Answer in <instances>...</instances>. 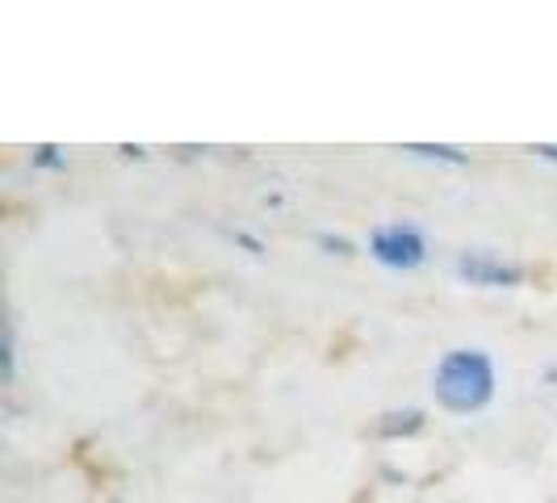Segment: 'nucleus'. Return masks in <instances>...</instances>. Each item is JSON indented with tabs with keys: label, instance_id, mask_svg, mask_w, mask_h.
Returning <instances> with one entry per match:
<instances>
[{
	"label": "nucleus",
	"instance_id": "obj_1",
	"mask_svg": "<svg viewBox=\"0 0 557 503\" xmlns=\"http://www.w3.org/2000/svg\"><path fill=\"white\" fill-rule=\"evenodd\" d=\"M436 403L453 416H474L495 398V361L482 348H453L432 378Z\"/></svg>",
	"mask_w": 557,
	"mask_h": 503
},
{
	"label": "nucleus",
	"instance_id": "obj_5",
	"mask_svg": "<svg viewBox=\"0 0 557 503\" xmlns=\"http://www.w3.org/2000/svg\"><path fill=\"white\" fill-rule=\"evenodd\" d=\"M536 156H545V160H557V147H549V143H541V147H536Z\"/></svg>",
	"mask_w": 557,
	"mask_h": 503
},
{
	"label": "nucleus",
	"instance_id": "obj_4",
	"mask_svg": "<svg viewBox=\"0 0 557 503\" xmlns=\"http://www.w3.org/2000/svg\"><path fill=\"white\" fill-rule=\"evenodd\" d=\"M407 151H416V156H432V160H448V164H461V160H466L457 147H419V143H411Z\"/></svg>",
	"mask_w": 557,
	"mask_h": 503
},
{
	"label": "nucleus",
	"instance_id": "obj_2",
	"mask_svg": "<svg viewBox=\"0 0 557 503\" xmlns=\"http://www.w3.org/2000/svg\"><path fill=\"white\" fill-rule=\"evenodd\" d=\"M369 252L382 265H391V269H416V265H423V256H428V244H423V235H419L416 226L394 223V226H377L369 235Z\"/></svg>",
	"mask_w": 557,
	"mask_h": 503
},
{
	"label": "nucleus",
	"instance_id": "obj_3",
	"mask_svg": "<svg viewBox=\"0 0 557 503\" xmlns=\"http://www.w3.org/2000/svg\"><path fill=\"white\" fill-rule=\"evenodd\" d=\"M457 273L470 281V285H486V290H511L524 281V269L503 260V256H491V252H461L457 256Z\"/></svg>",
	"mask_w": 557,
	"mask_h": 503
}]
</instances>
